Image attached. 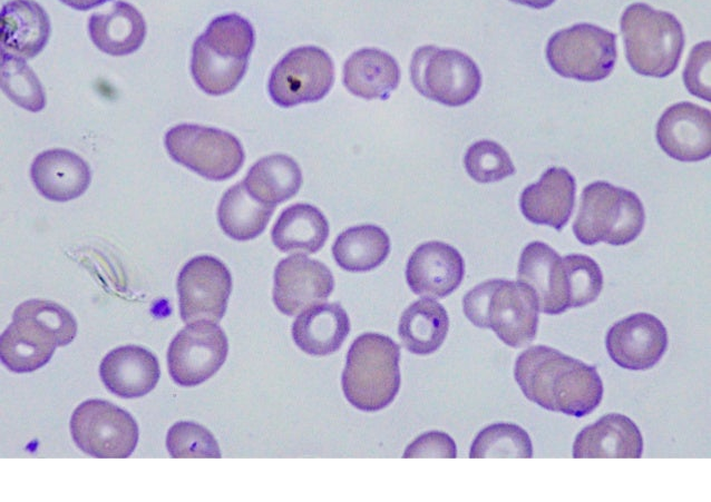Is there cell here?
<instances>
[{
    "label": "cell",
    "instance_id": "1",
    "mask_svg": "<svg viewBox=\"0 0 711 502\" xmlns=\"http://www.w3.org/2000/svg\"><path fill=\"white\" fill-rule=\"evenodd\" d=\"M514 377L523 394L540 407L582 417L603 397V383L595 366L546 345H534L519 354Z\"/></svg>",
    "mask_w": 711,
    "mask_h": 502
},
{
    "label": "cell",
    "instance_id": "2",
    "mask_svg": "<svg viewBox=\"0 0 711 502\" xmlns=\"http://www.w3.org/2000/svg\"><path fill=\"white\" fill-rule=\"evenodd\" d=\"M465 316L477 327L490 328L510 347H523L536 336L538 303L534 292L520 282L488 279L462 298Z\"/></svg>",
    "mask_w": 711,
    "mask_h": 502
},
{
    "label": "cell",
    "instance_id": "3",
    "mask_svg": "<svg viewBox=\"0 0 711 502\" xmlns=\"http://www.w3.org/2000/svg\"><path fill=\"white\" fill-rule=\"evenodd\" d=\"M400 347L389 336L366 333L351 344L341 377L345 398L356 409L387 407L400 387Z\"/></svg>",
    "mask_w": 711,
    "mask_h": 502
},
{
    "label": "cell",
    "instance_id": "4",
    "mask_svg": "<svg viewBox=\"0 0 711 502\" xmlns=\"http://www.w3.org/2000/svg\"><path fill=\"white\" fill-rule=\"evenodd\" d=\"M620 24L626 59L635 72L664 78L676 69L684 32L672 13L636 2L624 10Z\"/></svg>",
    "mask_w": 711,
    "mask_h": 502
},
{
    "label": "cell",
    "instance_id": "5",
    "mask_svg": "<svg viewBox=\"0 0 711 502\" xmlns=\"http://www.w3.org/2000/svg\"><path fill=\"white\" fill-rule=\"evenodd\" d=\"M644 222V207L635 193L600 180L583 189L573 232L584 245L621 246L640 235Z\"/></svg>",
    "mask_w": 711,
    "mask_h": 502
},
{
    "label": "cell",
    "instance_id": "6",
    "mask_svg": "<svg viewBox=\"0 0 711 502\" xmlns=\"http://www.w3.org/2000/svg\"><path fill=\"white\" fill-rule=\"evenodd\" d=\"M410 78L419 93L448 107L466 105L481 86L480 71L469 56L436 46H422L413 52Z\"/></svg>",
    "mask_w": 711,
    "mask_h": 502
},
{
    "label": "cell",
    "instance_id": "7",
    "mask_svg": "<svg viewBox=\"0 0 711 502\" xmlns=\"http://www.w3.org/2000/svg\"><path fill=\"white\" fill-rule=\"evenodd\" d=\"M616 58V36L591 23L562 29L546 46V59L552 69L562 77L581 81L605 79Z\"/></svg>",
    "mask_w": 711,
    "mask_h": 502
},
{
    "label": "cell",
    "instance_id": "8",
    "mask_svg": "<svg viewBox=\"0 0 711 502\" xmlns=\"http://www.w3.org/2000/svg\"><path fill=\"white\" fill-rule=\"evenodd\" d=\"M165 147L175 161L211 180L232 177L244 161L238 139L217 128L177 125L166 132Z\"/></svg>",
    "mask_w": 711,
    "mask_h": 502
},
{
    "label": "cell",
    "instance_id": "9",
    "mask_svg": "<svg viewBox=\"0 0 711 502\" xmlns=\"http://www.w3.org/2000/svg\"><path fill=\"white\" fill-rule=\"evenodd\" d=\"M76 445L86 454L100 459H124L133 454L138 441L134 417L105 400H87L70 419Z\"/></svg>",
    "mask_w": 711,
    "mask_h": 502
},
{
    "label": "cell",
    "instance_id": "10",
    "mask_svg": "<svg viewBox=\"0 0 711 502\" xmlns=\"http://www.w3.org/2000/svg\"><path fill=\"white\" fill-rule=\"evenodd\" d=\"M334 81L331 57L314 46L288 52L273 68L269 79L272 100L284 108L322 99Z\"/></svg>",
    "mask_w": 711,
    "mask_h": 502
},
{
    "label": "cell",
    "instance_id": "11",
    "mask_svg": "<svg viewBox=\"0 0 711 502\" xmlns=\"http://www.w3.org/2000/svg\"><path fill=\"white\" fill-rule=\"evenodd\" d=\"M231 291L232 277L224 263L210 255L192 258L177 278L183 322H220L225 314Z\"/></svg>",
    "mask_w": 711,
    "mask_h": 502
},
{
    "label": "cell",
    "instance_id": "12",
    "mask_svg": "<svg viewBox=\"0 0 711 502\" xmlns=\"http://www.w3.org/2000/svg\"><path fill=\"white\" fill-rule=\"evenodd\" d=\"M227 352V337L218 325L211 322L191 323L169 344L168 372L178 385H198L221 368Z\"/></svg>",
    "mask_w": 711,
    "mask_h": 502
},
{
    "label": "cell",
    "instance_id": "13",
    "mask_svg": "<svg viewBox=\"0 0 711 502\" xmlns=\"http://www.w3.org/2000/svg\"><path fill=\"white\" fill-rule=\"evenodd\" d=\"M611 360L629 371H646L668 348V332L652 314L635 313L613 324L605 337Z\"/></svg>",
    "mask_w": 711,
    "mask_h": 502
},
{
    "label": "cell",
    "instance_id": "14",
    "mask_svg": "<svg viewBox=\"0 0 711 502\" xmlns=\"http://www.w3.org/2000/svg\"><path fill=\"white\" fill-rule=\"evenodd\" d=\"M333 287L332 273L323 263L296 254L275 267L273 302L280 312L293 316L324 302Z\"/></svg>",
    "mask_w": 711,
    "mask_h": 502
},
{
    "label": "cell",
    "instance_id": "15",
    "mask_svg": "<svg viewBox=\"0 0 711 502\" xmlns=\"http://www.w3.org/2000/svg\"><path fill=\"white\" fill-rule=\"evenodd\" d=\"M250 55L240 43L204 31L192 49L193 79L208 95H225L242 80Z\"/></svg>",
    "mask_w": 711,
    "mask_h": 502
},
{
    "label": "cell",
    "instance_id": "16",
    "mask_svg": "<svg viewBox=\"0 0 711 502\" xmlns=\"http://www.w3.org/2000/svg\"><path fill=\"white\" fill-rule=\"evenodd\" d=\"M656 140L664 152L680 161H699L711 154V112L690 101L665 109L656 124Z\"/></svg>",
    "mask_w": 711,
    "mask_h": 502
},
{
    "label": "cell",
    "instance_id": "17",
    "mask_svg": "<svg viewBox=\"0 0 711 502\" xmlns=\"http://www.w3.org/2000/svg\"><path fill=\"white\" fill-rule=\"evenodd\" d=\"M517 279L534 292L540 312L557 315L569 308L568 279L563 257L547 244L532 242L523 249Z\"/></svg>",
    "mask_w": 711,
    "mask_h": 502
},
{
    "label": "cell",
    "instance_id": "18",
    "mask_svg": "<svg viewBox=\"0 0 711 502\" xmlns=\"http://www.w3.org/2000/svg\"><path fill=\"white\" fill-rule=\"evenodd\" d=\"M465 263L452 246L431 240L418 246L410 255L406 279L410 289L427 298H442L461 283Z\"/></svg>",
    "mask_w": 711,
    "mask_h": 502
},
{
    "label": "cell",
    "instance_id": "19",
    "mask_svg": "<svg viewBox=\"0 0 711 502\" xmlns=\"http://www.w3.org/2000/svg\"><path fill=\"white\" fill-rule=\"evenodd\" d=\"M58 346L61 342L52 328L14 309L11 324L0 337V357L11 372L30 373L46 365Z\"/></svg>",
    "mask_w": 711,
    "mask_h": 502
},
{
    "label": "cell",
    "instance_id": "20",
    "mask_svg": "<svg viewBox=\"0 0 711 502\" xmlns=\"http://www.w3.org/2000/svg\"><path fill=\"white\" fill-rule=\"evenodd\" d=\"M575 191L573 175L565 168L551 167L522 191L520 210L529 222L561 230L573 211Z\"/></svg>",
    "mask_w": 711,
    "mask_h": 502
},
{
    "label": "cell",
    "instance_id": "21",
    "mask_svg": "<svg viewBox=\"0 0 711 502\" xmlns=\"http://www.w3.org/2000/svg\"><path fill=\"white\" fill-rule=\"evenodd\" d=\"M100 378L113 394L140 397L149 393L160 375L156 356L138 345L119 346L110 351L99 366Z\"/></svg>",
    "mask_w": 711,
    "mask_h": 502
},
{
    "label": "cell",
    "instance_id": "22",
    "mask_svg": "<svg viewBox=\"0 0 711 502\" xmlns=\"http://www.w3.org/2000/svg\"><path fill=\"white\" fill-rule=\"evenodd\" d=\"M643 453V439L636 424L620 413H610L584 427L575 437L574 459L630 457Z\"/></svg>",
    "mask_w": 711,
    "mask_h": 502
},
{
    "label": "cell",
    "instance_id": "23",
    "mask_svg": "<svg viewBox=\"0 0 711 502\" xmlns=\"http://www.w3.org/2000/svg\"><path fill=\"white\" fill-rule=\"evenodd\" d=\"M31 180L47 199L68 201L82 195L91 174L88 164L67 149H49L39 154L30 168Z\"/></svg>",
    "mask_w": 711,
    "mask_h": 502
},
{
    "label": "cell",
    "instance_id": "24",
    "mask_svg": "<svg viewBox=\"0 0 711 502\" xmlns=\"http://www.w3.org/2000/svg\"><path fill=\"white\" fill-rule=\"evenodd\" d=\"M50 19L43 8L33 0H11L0 14L1 50L30 59L47 45Z\"/></svg>",
    "mask_w": 711,
    "mask_h": 502
},
{
    "label": "cell",
    "instance_id": "25",
    "mask_svg": "<svg viewBox=\"0 0 711 502\" xmlns=\"http://www.w3.org/2000/svg\"><path fill=\"white\" fill-rule=\"evenodd\" d=\"M88 31L99 50L110 56H125L144 42L146 23L134 6L114 0L89 17Z\"/></svg>",
    "mask_w": 711,
    "mask_h": 502
},
{
    "label": "cell",
    "instance_id": "26",
    "mask_svg": "<svg viewBox=\"0 0 711 502\" xmlns=\"http://www.w3.org/2000/svg\"><path fill=\"white\" fill-rule=\"evenodd\" d=\"M350 332L347 312L338 303L313 305L295 318L292 336L304 353L327 356L337 352Z\"/></svg>",
    "mask_w": 711,
    "mask_h": 502
},
{
    "label": "cell",
    "instance_id": "27",
    "mask_svg": "<svg viewBox=\"0 0 711 502\" xmlns=\"http://www.w3.org/2000/svg\"><path fill=\"white\" fill-rule=\"evenodd\" d=\"M400 82V69L392 56L363 48L353 52L343 66V85L364 99H387Z\"/></svg>",
    "mask_w": 711,
    "mask_h": 502
},
{
    "label": "cell",
    "instance_id": "28",
    "mask_svg": "<svg viewBox=\"0 0 711 502\" xmlns=\"http://www.w3.org/2000/svg\"><path fill=\"white\" fill-rule=\"evenodd\" d=\"M329 236L324 215L309 204L285 208L275 222L271 237L283 253L313 254L321 249Z\"/></svg>",
    "mask_w": 711,
    "mask_h": 502
},
{
    "label": "cell",
    "instance_id": "29",
    "mask_svg": "<svg viewBox=\"0 0 711 502\" xmlns=\"http://www.w3.org/2000/svg\"><path fill=\"white\" fill-rule=\"evenodd\" d=\"M448 328L449 317L445 307L426 297L415 301L402 312L398 334L410 353L426 356L442 345Z\"/></svg>",
    "mask_w": 711,
    "mask_h": 502
},
{
    "label": "cell",
    "instance_id": "30",
    "mask_svg": "<svg viewBox=\"0 0 711 502\" xmlns=\"http://www.w3.org/2000/svg\"><path fill=\"white\" fill-rule=\"evenodd\" d=\"M275 205L254 198L244 183L227 189L217 208V219L222 230L235 240L257 237L266 227Z\"/></svg>",
    "mask_w": 711,
    "mask_h": 502
},
{
    "label": "cell",
    "instance_id": "31",
    "mask_svg": "<svg viewBox=\"0 0 711 502\" xmlns=\"http://www.w3.org/2000/svg\"><path fill=\"white\" fill-rule=\"evenodd\" d=\"M243 183L254 198L276 205L292 198L299 191L302 173L293 158L275 154L256 161Z\"/></svg>",
    "mask_w": 711,
    "mask_h": 502
},
{
    "label": "cell",
    "instance_id": "32",
    "mask_svg": "<svg viewBox=\"0 0 711 502\" xmlns=\"http://www.w3.org/2000/svg\"><path fill=\"white\" fill-rule=\"evenodd\" d=\"M390 253L387 233L376 225H360L342 232L332 246L337 264L353 273L368 272L381 265Z\"/></svg>",
    "mask_w": 711,
    "mask_h": 502
},
{
    "label": "cell",
    "instance_id": "33",
    "mask_svg": "<svg viewBox=\"0 0 711 502\" xmlns=\"http://www.w3.org/2000/svg\"><path fill=\"white\" fill-rule=\"evenodd\" d=\"M533 456L528 433L513 423H495L483 429L469 450L470 459Z\"/></svg>",
    "mask_w": 711,
    "mask_h": 502
},
{
    "label": "cell",
    "instance_id": "34",
    "mask_svg": "<svg viewBox=\"0 0 711 502\" xmlns=\"http://www.w3.org/2000/svg\"><path fill=\"white\" fill-rule=\"evenodd\" d=\"M1 88L19 107L32 112L46 105L42 86L23 58L1 50Z\"/></svg>",
    "mask_w": 711,
    "mask_h": 502
},
{
    "label": "cell",
    "instance_id": "35",
    "mask_svg": "<svg viewBox=\"0 0 711 502\" xmlns=\"http://www.w3.org/2000/svg\"><path fill=\"white\" fill-rule=\"evenodd\" d=\"M464 165L467 174L481 184L499 181L515 174L509 155L493 140L474 142L465 154Z\"/></svg>",
    "mask_w": 711,
    "mask_h": 502
},
{
    "label": "cell",
    "instance_id": "36",
    "mask_svg": "<svg viewBox=\"0 0 711 502\" xmlns=\"http://www.w3.org/2000/svg\"><path fill=\"white\" fill-rule=\"evenodd\" d=\"M569 289V307L593 303L603 288V274L598 264L587 255L571 254L563 257Z\"/></svg>",
    "mask_w": 711,
    "mask_h": 502
},
{
    "label": "cell",
    "instance_id": "37",
    "mask_svg": "<svg viewBox=\"0 0 711 502\" xmlns=\"http://www.w3.org/2000/svg\"><path fill=\"white\" fill-rule=\"evenodd\" d=\"M166 447L174 459L221 457V451L213 434L206 427L189 421H181L169 427Z\"/></svg>",
    "mask_w": 711,
    "mask_h": 502
},
{
    "label": "cell",
    "instance_id": "38",
    "mask_svg": "<svg viewBox=\"0 0 711 502\" xmlns=\"http://www.w3.org/2000/svg\"><path fill=\"white\" fill-rule=\"evenodd\" d=\"M16 311L31 315L52 328L59 336L61 346L74 341L77 322L72 314L59 304L45 299H29L17 306Z\"/></svg>",
    "mask_w": 711,
    "mask_h": 502
},
{
    "label": "cell",
    "instance_id": "39",
    "mask_svg": "<svg viewBox=\"0 0 711 502\" xmlns=\"http://www.w3.org/2000/svg\"><path fill=\"white\" fill-rule=\"evenodd\" d=\"M711 45L710 41L692 48L683 70V82L690 93L707 101L711 100Z\"/></svg>",
    "mask_w": 711,
    "mask_h": 502
},
{
    "label": "cell",
    "instance_id": "40",
    "mask_svg": "<svg viewBox=\"0 0 711 502\" xmlns=\"http://www.w3.org/2000/svg\"><path fill=\"white\" fill-rule=\"evenodd\" d=\"M455 441L445 432L430 431L413 440L405 450L402 457H446L455 459Z\"/></svg>",
    "mask_w": 711,
    "mask_h": 502
},
{
    "label": "cell",
    "instance_id": "41",
    "mask_svg": "<svg viewBox=\"0 0 711 502\" xmlns=\"http://www.w3.org/2000/svg\"><path fill=\"white\" fill-rule=\"evenodd\" d=\"M60 1L76 10H88L94 7L100 6L107 0H60Z\"/></svg>",
    "mask_w": 711,
    "mask_h": 502
},
{
    "label": "cell",
    "instance_id": "42",
    "mask_svg": "<svg viewBox=\"0 0 711 502\" xmlns=\"http://www.w3.org/2000/svg\"><path fill=\"white\" fill-rule=\"evenodd\" d=\"M515 3L527 6L534 9H544L549 7L555 0H509Z\"/></svg>",
    "mask_w": 711,
    "mask_h": 502
}]
</instances>
